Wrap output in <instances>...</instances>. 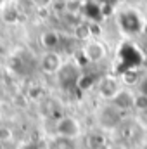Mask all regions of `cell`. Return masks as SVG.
<instances>
[{"mask_svg": "<svg viewBox=\"0 0 147 149\" xmlns=\"http://www.w3.org/2000/svg\"><path fill=\"white\" fill-rule=\"evenodd\" d=\"M116 24L128 37H137L146 28L144 17L135 9H121V10H118L116 12Z\"/></svg>", "mask_w": 147, "mask_h": 149, "instance_id": "obj_1", "label": "cell"}, {"mask_svg": "<svg viewBox=\"0 0 147 149\" xmlns=\"http://www.w3.org/2000/svg\"><path fill=\"white\" fill-rule=\"evenodd\" d=\"M54 135L80 141V137L83 135V125L73 114H62L54 123Z\"/></svg>", "mask_w": 147, "mask_h": 149, "instance_id": "obj_2", "label": "cell"}, {"mask_svg": "<svg viewBox=\"0 0 147 149\" xmlns=\"http://www.w3.org/2000/svg\"><path fill=\"white\" fill-rule=\"evenodd\" d=\"M80 54L83 56V59L90 64H101L107 59L109 52H107V47L104 42H101L99 38L92 37L85 42H81V47H80Z\"/></svg>", "mask_w": 147, "mask_h": 149, "instance_id": "obj_3", "label": "cell"}, {"mask_svg": "<svg viewBox=\"0 0 147 149\" xmlns=\"http://www.w3.org/2000/svg\"><path fill=\"white\" fill-rule=\"evenodd\" d=\"M97 121H99L102 130L116 132L121 127V123L125 121V113H121L118 108H114L111 102H106L97 114Z\"/></svg>", "mask_w": 147, "mask_h": 149, "instance_id": "obj_4", "label": "cell"}, {"mask_svg": "<svg viewBox=\"0 0 147 149\" xmlns=\"http://www.w3.org/2000/svg\"><path fill=\"white\" fill-rule=\"evenodd\" d=\"M123 87L125 85H123L119 74H102V78L99 80L95 90H97L99 97L104 102H112V99L119 94V90Z\"/></svg>", "mask_w": 147, "mask_h": 149, "instance_id": "obj_5", "label": "cell"}, {"mask_svg": "<svg viewBox=\"0 0 147 149\" xmlns=\"http://www.w3.org/2000/svg\"><path fill=\"white\" fill-rule=\"evenodd\" d=\"M64 63H66V59L59 50H43L37 61L40 71L47 76H55Z\"/></svg>", "mask_w": 147, "mask_h": 149, "instance_id": "obj_6", "label": "cell"}, {"mask_svg": "<svg viewBox=\"0 0 147 149\" xmlns=\"http://www.w3.org/2000/svg\"><path fill=\"white\" fill-rule=\"evenodd\" d=\"M80 76H81V70L74 64V63H69L66 61L62 64V68L59 70V73L55 74L59 85L64 88V90H80L78 88V83H80Z\"/></svg>", "mask_w": 147, "mask_h": 149, "instance_id": "obj_7", "label": "cell"}, {"mask_svg": "<svg viewBox=\"0 0 147 149\" xmlns=\"http://www.w3.org/2000/svg\"><path fill=\"white\" fill-rule=\"evenodd\" d=\"M135 95H137V90H132L130 87H123L119 90V94L112 99V106L118 108L121 113H130L135 109Z\"/></svg>", "mask_w": 147, "mask_h": 149, "instance_id": "obj_8", "label": "cell"}, {"mask_svg": "<svg viewBox=\"0 0 147 149\" xmlns=\"http://www.w3.org/2000/svg\"><path fill=\"white\" fill-rule=\"evenodd\" d=\"M40 43L43 50H59L62 45V35L57 30H45L40 35Z\"/></svg>", "mask_w": 147, "mask_h": 149, "instance_id": "obj_9", "label": "cell"}, {"mask_svg": "<svg viewBox=\"0 0 147 149\" xmlns=\"http://www.w3.org/2000/svg\"><path fill=\"white\" fill-rule=\"evenodd\" d=\"M47 149H80L78 141L74 139H66V137H57V135H52Z\"/></svg>", "mask_w": 147, "mask_h": 149, "instance_id": "obj_10", "label": "cell"}, {"mask_svg": "<svg viewBox=\"0 0 147 149\" xmlns=\"http://www.w3.org/2000/svg\"><path fill=\"white\" fill-rule=\"evenodd\" d=\"M3 9H2V19L7 23V24H16V23H19L21 21V12L17 10V7H16V3H5V5H2Z\"/></svg>", "mask_w": 147, "mask_h": 149, "instance_id": "obj_11", "label": "cell"}, {"mask_svg": "<svg viewBox=\"0 0 147 149\" xmlns=\"http://www.w3.org/2000/svg\"><path fill=\"white\" fill-rule=\"evenodd\" d=\"M137 113H147V95L137 90V95H135V109Z\"/></svg>", "mask_w": 147, "mask_h": 149, "instance_id": "obj_12", "label": "cell"}, {"mask_svg": "<svg viewBox=\"0 0 147 149\" xmlns=\"http://www.w3.org/2000/svg\"><path fill=\"white\" fill-rule=\"evenodd\" d=\"M37 7H40V9H47V7H50L52 3H54V0H31Z\"/></svg>", "mask_w": 147, "mask_h": 149, "instance_id": "obj_13", "label": "cell"}, {"mask_svg": "<svg viewBox=\"0 0 147 149\" xmlns=\"http://www.w3.org/2000/svg\"><path fill=\"white\" fill-rule=\"evenodd\" d=\"M139 92H142V94L147 95V76L140 78V81H139Z\"/></svg>", "mask_w": 147, "mask_h": 149, "instance_id": "obj_14", "label": "cell"}, {"mask_svg": "<svg viewBox=\"0 0 147 149\" xmlns=\"http://www.w3.org/2000/svg\"><path fill=\"white\" fill-rule=\"evenodd\" d=\"M21 149H40V148H38L37 144H26V146H23Z\"/></svg>", "mask_w": 147, "mask_h": 149, "instance_id": "obj_15", "label": "cell"}, {"mask_svg": "<svg viewBox=\"0 0 147 149\" xmlns=\"http://www.w3.org/2000/svg\"><path fill=\"white\" fill-rule=\"evenodd\" d=\"M12 0H0V5H5V3H10Z\"/></svg>", "mask_w": 147, "mask_h": 149, "instance_id": "obj_16", "label": "cell"}, {"mask_svg": "<svg viewBox=\"0 0 147 149\" xmlns=\"http://www.w3.org/2000/svg\"><path fill=\"white\" fill-rule=\"evenodd\" d=\"M0 121H2V111H0Z\"/></svg>", "mask_w": 147, "mask_h": 149, "instance_id": "obj_17", "label": "cell"}]
</instances>
